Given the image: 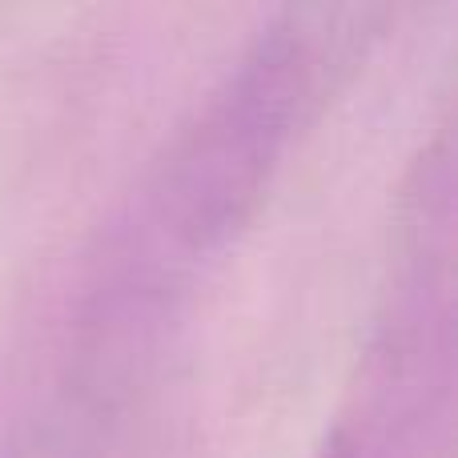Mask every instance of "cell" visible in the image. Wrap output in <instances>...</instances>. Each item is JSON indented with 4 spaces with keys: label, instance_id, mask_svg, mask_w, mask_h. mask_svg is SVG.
I'll return each instance as SVG.
<instances>
[{
    "label": "cell",
    "instance_id": "1",
    "mask_svg": "<svg viewBox=\"0 0 458 458\" xmlns=\"http://www.w3.org/2000/svg\"><path fill=\"white\" fill-rule=\"evenodd\" d=\"M346 21L330 8L290 13L237 61L161 185V225L177 245L214 250L253 214L322 89L358 53L362 29Z\"/></svg>",
    "mask_w": 458,
    "mask_h": 458
}]
</instances>
